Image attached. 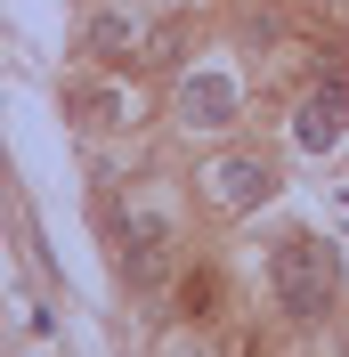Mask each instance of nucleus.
Returning <instances> with one entry per match:
<instances>
[{"label": "nucleus", "mask_w": 349, "mask_h": 357, "mask_svg": "<svg viewBox=\"0 0 349 357\" xmlns=\"http://www.w3.org/2000/svg\"><path fill=\"white\" fill-rule=\"evenodd\" d=\"M179 106H187V122H228V106H236V89L219 82V73H195Z\"/></svg>", "instance_id": "obj_4"}, {"label": "nucleus", "mask_w": 349, "mask_h": 357, "mask_svg": "<svg viewBox=\"0 0 349 357\" xmlns=\"http://www.w3.org/2000/svg\"><path fill=\"white\" fill-rule=\"evenodd\" d=\"M341 122H349V73H325V89L292 114V138H301L309 155H325L333 138H341Z\"/></svg>", "instance_id": "obj_2"}, {"label": "nucleus", "mask_w": 349, "mask_h": 357, "mask_svg": "<svg viewBox=\"0 0 349 357\" xmlns=\"http://www.w3.org/2000/svg\"><path fill=\"white\" fill-rule=\"evenodd\" d=\"M203 187H211V203H228V211H252V203L276 187V171H268L260 155H228V162H211Z\"/></svg>", "instance_id": "obj_3"}, {"label": "nucleus", "mask_w": 349, "mask_h": 357, "mask_svg": "<svg viewBox=\"0 0 349 357\" xmlns=\"http://www.w3.org/2000/svg\"><path fill=\"white\" fill-rule=\"evenodd\" d=\"M333 284H341L333 244H317V236H284V244H276V301L301 317V325L333 309Z\"/></svg>", "instance_id": "obj_1"}]
</instances>
